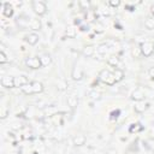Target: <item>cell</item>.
Here are the masks:
<instances>
[{"mask_svg":"<svg viewBox=\"0 0 154 154\" xmlns=\"http://www.w3.org/2000/svg\"><path fill=\"white\" fill-rule=\"evenodd\" d=\"M100 54H105L107 51H108V46L106 45V43H103V45H100L99 47H97V49H96Z\"/></svg>","mask_w":154,"mask_h":154,"instance_id":"obj_27","label":"cell"},{"mask_svg":"<svg viewBox=\"0 0 154 154\" xmlns=\"http://www.w3.org/2000/svg\"><path fill=\"white\" fill-rule=\"evenodd\" d=\"M78 5L81 6L82 10H89V7H90V2H89V1H85V0L78 1Z\"/></svg>","mask_w":154,"mask_h":154,"instance_id":"obj_26","label":"cell"},{"mask_svg":"<svg viewBox=\"0 0 154 154\" xmlns=\"http://www.w3.org/2000/svg\"><path fill=\"white\" fill-rule=\"evenodd\" d=\"M148 106H149V103H148V102L138 101V102H136V103H135L134 109H135V112H137V113H143V112L148 108Z\"/></svg>","mask_w":154,"mask_h":154,"instance_id":"obj_9","label":"cell"},{"mask_svg":"<svg viewBox=\"0 0 154 154\" xmlns=\"http://www.w3.org/2000/svg\"><path fill=\"white\" fill-rule=\"evenodd\" d=\"M141 129H142V126H141L138 123H137V124H132V126L130 128V132H134V131L136 132V131H140Z\"/></svg>","mask_w":154,"mask_h":154,"instance_id":"obj_29","label":"cell"},{"mask_svg":"<svg viewBox=\"0 0 154 154\" xmlns=\"http://www.w3.org/2000/svg\"><path fill=\"white\" fill-rule=\"evenodd\" d=\"M148 75H149L150 77H154V66H152V67L148 69Z\"/></svg>","mask_w":154,"mask_h":154,"instance_id":"obj_32","label":"cell"},{"mask_svg":"<svg viewBox=\"0 0 154 154\" xmlns=\"http://www.w3.org/2000/svg\"><path fill=\"white\" fill-rule=\"evenodd\" d=\"M66 87H67V84H66L65 82H60V84H59L58 88H59L60 90H64V89H66Z\"/></svg>","mask_w":154,"mask_h":154,"instance_id":"obj_31","label":"cell"},{"mask_svg":"<svg viewBox=\"0 0 154 154\" xmlns=\"http://www.w3.org/2000/svg\"><path fill=\"white\" fill-rule=\"evenodd\" d=\"M107 64L111 65V66H113V67H116V66L119 64V59H118V57H116V55H111V57L107 59Z\"/></svg>","mask_w":154,"mask_h":154,"instance_id":"obj_21","label":"cell"},{"mask_svg":"<svg viewBox=\"0 0 154 154\" xmlns=\"http://www.w3.org/2000/svg\"><path fill=\"white\" fill-rule=\"evenodd\" d=\"M131 99H132L134 101H136V102L143 101V99H144V93H143V90H141V89H135V90L132 91V94H131Z\"/></svg>","mask_w":154,"mask_h":154,"instance_id":"obj_11","label":"cell"},{"mask_svg":"<svg viewBox=\"0 0 154 154\" xmlns=\"http://www.w3.org/2000/svg\"><path fill=\"white\" fill-rule=\"evenodd\" d=\"M25 65L31 70H37L42 67V63L40 60V57H29L25 59Z\"/></svg>","mask_w":154,"mask_h":154,"instance_id":"obj_4","label":"cell"},{"mask_svg":"<svg viewBox=\"0 0 154 154\" xmlns=\"http://www.w3.org/2000/svg\"><path fill=\"white\" fill-rule=\"evenodd\" d=\"M5 63H7V57H6L5 52L1 51L0 52V64H5Z\"/></svg>","mask_w":154,"mask_h":154,"instance_id":"obj_28","label":"cell"},{"mask_svg":"<svg viewBox=\"0 0 154 154\" xmlns=\"http://www.w3.org/2000/svg\"><path fill=\"white\" fill-rule=\"evenodd\" d=\"M24 40L29 43V45H31V46H35L37 42H38V40H40V37H38V35L36 34V32H29L25 37H24Z\"/></svg>","mask_w":154,"mask_h":154,"instance_id":"obj_8","label":"cell"},{"mask_svg":"<svg viewBox=\"0 0 154 154\" xmlns=\"http://www.w3.org/2000/svg\"><path fill=\"white\" fill-rule=\"evenodd\" d=\"M31 85H32V90H34V94H40L43 91V84L38 81H32L31 82Z\"/></svg>","mask_w":154,"mask_h":154,"instance_id":"obj_16","label":"cell"},{"mask_svg":"<svg viewBox=\"0 0 154 154\" xmlns=\"http://www.w3.org/2000/svg\"><path fill=\"white\" fill-rule=\"evenodd\" d=\"M88 96H89L91 100L96 101V100H100V99H101V93H100V91H96V90H91Z\"/></svg>","mask_w":154,"mask_h":154,"instance_id":"obj_22","label":"cell"},{"mask_svg":"<svg viewBox=\"0 0 154 154\" xmlns=\"http://www.w3.org/2000/svg\"><path fill=\"white\" fill-rule=\"evenodd\" d=\"M94 53H95V47L94 46H85L84 48H83V51H82V54L84 55V57H87V58H90V57H93L94 55Z\"/></svg>","mask_w":154,"mask_h":154,"instance_id":"obj_15","label":"cell"},{"mask_svg":"<svg viewBox=\"0 0 154 154\" xmlns=\"http://www.w3.org/2000/svg\"><path fill=\"white\" fill-rule=\"evenodd\" d=\"M72 142L76 147H82L83 144H85L87 142V137L83 135V134H77L72 137Z\"/></svg>","mask_w":154,"mask_h":154,"instance_id":"obj_6","label":"cell"},{"mask_svg":"<svg viewBox=\"0 0 154 154\" xmlns=\"http://www.w3.org/2000/svg\"><path fill=\"white\" fill-rule=\"evenodd\" d=\"M131 54H132V57H134V58H140V57L142 55L140 46H138V47H134V48H132V51H131Z\"/></svg>","mask_w":154,"mask_h":154,"instance_id":"obj_25","label":"cell"},{"mask_svg":"<svg viewBox=\"0 0 154 154\" xmlns=\"http://www.w3.org/2000/svg\"><path fill=\"white\" fill-rule=\"evenodd\" d=\"M107 4H108L109 6H113V7H118V6L120 5V1H119V0H109Z\"/></svg>","mask_w":154,"mask_h":154,"instance_id":"obj_30","label":"cell"},{"mask_svg":"<svg viewBox=\"0 0 154 154\" xmlns=\"http://www.w3.org/2000/svg\"><path fill=\"white\" fill-rule=\"evenodd\" d=\"M113 76H114L116 83H117V82H120V81H123V78H124V71L120 70V69H114Z\"/></svg>","mask_w":154,"mask_h":154,"instance_id":"obj_17","label":"cell"},{"mask_svg":"<svg viewBox=\"0 0 154 154\" xmlns=\"http://www.w3.org/2000/svg\"><path fill=\"white\" fill-rule=\"evenodd\" d=\"M66 101H67V105L71 108H76L78 106V102H79V100H78V97L76 95H69L67 99H66Z\"/></svg>","mask_w":154,"mask_h":154,"instance_id":"obj_14","label":"cell"},{"mask_svg":"<svg viewBox=\"0 0 154 154\" xmlns=\"http://www.w3.org/2000/svg\"><path fill=\"white\" fill-rule=\"evenodd\" d=\"M97 78H99L100 82H102V83H105V84H108V85L116 84V79H114L113 72H111V71L107 70V69H102V70L99 72Z\"/></svg>","mask_w":154,"mask_h":154,"instance_id":"obj_1","label":"cell"},{"mask_svg":"<svg viewBox=\"0 0 154 154\" xmlns=\"http://www.w3.org/2000/svg\"><path fill=\"white\" fill-rule=\"evenodd\" d=\"M29 26H30L31 30H35L36 31V30H40L41 29L42 23H41V20L38 18H31L30 22H29Z\"/></svg>","mask_w":154,"mask_h":154,"instance_id":"obj_13","label":"cell"},{"mask_svg":"<svg viewBox=\"0 0 154 154\" xmlns=\"http://www.w3.org/2000/svg\"><path fill=\"white\" fill-rule=\"evenodd\" d=\"M20 89H22V91H23L25 95H31V94H34V90H32V85H31V82H29L28 84L23 85Z\"/></svg>","mask_w":154,"mask_h":154,"instance_id":"obj_19","label":"cell"},{"mask_svg":"<svg viewBox=\"0 0 154 154\" xmlns=\"http://www.w3.org/2000/svg\"><path fill=\"white\" fill-rule=\"evenodd\" d=\"M2 14H4L5 17H7V18H10V17L13 16V7H12L11 4L5 2V4L2 5Z\"/></svg>","mask_w":154,"mask_h":154,"instance_id":"obj_10","label":"cell"},{"mask_svg":"<svg viewBox=\"0 0 154 154\" xmlns=\"http://www.w3.org/2000/svg\"><path fill=\"white\" fill-rule=\"evenodd\" d=\"M144 26L148 30H154V17H147L144 20Z\"/></svg>","mask_w":154,"mask_h":154,"instance_id":"obj_18","label":"cell"},{"mask_svg":"<svg viewBox=\"0 0 154 154\" xmlns=\"http://www.w3.org/2000/svg\"><path fill=\"white\" fill-rule=\"evenodd\" d=\"M40 60H41V63H42V66H48V65L52 63V58H51V55H48V54L41 55V57H40Z\"/></svg>","mask_w":154,"mask_h":154,"instance_id":"obj_20","label":"cell"},{"mask_svg":"<svg viewBox=\"0 0 154 154\" xmlns=\"http://www.w3.org/2000/svg\"><path fill=\"white\" fill-rule=\"evenodd\" d=\"M102 10V14H105V16H109V11H108V8H101Z\"/></svg>","mask_w":154,"mask_h":154,"instance_id":"obj_33","label":"cell"},{"mask_svg":"<svg viewBox=\"0 0 154 154\" xmlns=\"http://www.w3.org/2000/svg\"><path fill=\"white\" fill-rule=\"evenodd\" d=\"M7 116H8V108L6 106H1L0 107V118L5 119Z\"/></svg>","mask_w":154,"mask_h":154,"instance_id":"obj_23","label":"cell"},{"mask_svg":"<svg viewBox=\"0 0 154 154\" xmlns=\"http://www.w3.org/2000/svg\"><path fill=\"white\" fill-rule=\"evenodd\" d=\"M29 83V79L25 77V76H17V77H14V87H23V85H25V84H28Z\"/></svg>","mask_w":154,"mask_h":154,"instance_id":"obj_12","label":"cell"},{"mask_svg":"<svg viewBox=\"0 0 154 154\" xmlns=\"http://www.w3.org/2000/svg\"><path fill=\"white\" fill-rule=\"evenodd\" d=\"M83 75H84V72H83L82 66L78 65V64H76V65L72 67V71H71V77H72V79H73V81H81V79L83 78Z\"/></svg>","mask_w":154,"mask_h":154,"instance_id":"obj_5","label":"cell"},{"mask_svg":"<svg viewBox=\"0 0 154 154\" xmlns=\"http://www.w3.org/2000/svg\"><path fill=\"white\" fill-rule=\"evenodd\" d=\"M140 48H141L142 55L148 58L154 53V42L153 41H143L140 43Z\"/></svg>","mask_w":154,"mask_h":154,"instance_id":"obj_2","label":"cell"},{"mask_svg":"<svg viewBox=\"0 0 154 154\" xmlns=\"http://www.w3.org/2000/svg\"><path fill=\"white\" fill-rule=\"evenodd\" d=\"M66 35H67V37L73 38V37L76 36V29H75L73 26H69V28L66 29Z\"/></svg>","mask_w":154,"mask_h":154,"instance_id":"obj_24","label":"cell"},{"mask_svg":"<svg viewBox=\"0 0 154 154\" xmlns=\"http://www.w3.org/2000/svg\"><path fill=\"white\" fill-rule=\"evenodd\" d=\"M31 6H32L34 12L36 14H38V16H43L47 12V5H46V2H43L41 0H34V1H31Z\"/></svg>","mask_w":154,"mask_h":154,"instance_id":"obj_3","label":"cell"},{"mask_svg":"<svg viewBox=\"0 0 154 154\" xmlns=\"http://www.w3.org/2000/svg\"><path fill=\"white\" fill-rule=\"evenodd\" d=\"M1 85L5 88H14V77L13 76H4L1 78Z\"/></svg>","mask_w":154,"mask_h":154,"instance_id":"obj_7","label":"cell"},{"mask_svg":"<svg viewBox=\"0 0 154 154\" xmlns=\"http://www.w3.org/2000/svg\"><path fill=\"white\" fill-rule=\"evenodd\" d=\"M150 12H152V14H153V17H154V4L150 6Z\"/></svg>","mask_w":154,"mask_h":154,"instance_id":"obj_34","label":"cell"}]
</instances>
